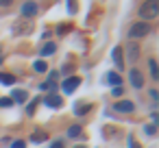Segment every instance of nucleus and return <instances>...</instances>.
I'll list each match as a JSON object with an SVG mask.
<instances>
[{
    "label": "nucleus",
    "mask_w": 159,
    "mask_h": 148,
    "mask_svg": "<svg viewBox=\"0 0 159 148\" xmlns=\"http://www.w3.org/2000/svg\"><path fill=\"white\" fill-rule=\"evenodd\" d=\"M159 16V0H146L139 9V18L142 22H148V20H155Z\"/></svg>",
    "instance_id": "1"
},
{
    "label": "nucleus",
    "mask_w": 159,
    "mask_h": 148,
    "mask_svg": "<svg viewBox=\"0 0 159 148\" xmlns=\"http://www.w3.org/2000/svg\"><path fill=\"white\" fill-rule=\"evenodd\" d=\"M148 33H150V24L148 22H135L131 26V31H129V37H131V42H137V39L146 37Z\"/></svg>",
    "instance_id": "2"
},
{
    "label": "nucleus",
    "mask_w": 159,
    "mask_h": 148,
    "mask_svg": "<svg viewBox=\"0 0 159 148\" xmlns=\"http://www.w3.org/2000/svg\"><path fill=\"white\" fill-rule=\"evenodd\" d=\"M139 46H137V42H129L126 44V59H129V63H135L137 59H139Z\"/></svg>",
    "instance_id": "3"
},
{
    "label": "nucleus",
    "mask_w": 159,
    "mask_h": 148,
    "mask_svg": "<svg viewBox=\"0 0 159 148\" xmlns=\"http://www.w3.org/2000/svg\"><path fill=\"white\" fill-rule=\"evenodd\" d=\"M129 78H131V85H133L135 89H142V85H144V74H142L137 68H133V70L129 72Z\"/></svg>",
    "instance_id": "4"
},
{
    "label": "nucleus",
    "mask_w": 159,
    "mask_h": 148,
    "mask_svg": "<svg viewBox=\"0 0 159 148\" xmlns=\"http://www.w3.org/2000/svg\"><path fill=\"white\" fill-rule=\"evenodd\" d=\"M79 85H81V78H79V76H70V78H66V81L61 83V87H63L66 94H72Z\"/></svg>",
    "instance_id": "5"
},
{
    "label": "nucleus",
    "mask_w": 159,
    "mask_h": 148,
    "mask_svg": "<svg viewBox=\"0 0 159 148\" xmlns=\"http://www.w3.org/2000/svg\"><path fill=\"white\" fill-rule=\"evenodd\" d=\"M44 102H46V107H50V109H59V107L63 105L61 96H57V94H48V96L44 98Z\"/></svg>",
    "instance_id": "6"
},
{
    "label": "nucleus",
    "mask_w": 159,
    "mask_h": 148,
    "mask_svg": "<svg viewBox=\"0 0 159 148\" xmlns=\"http://www.w3.org/2000/svg\"><path fill=\"white\" fill-rule=\"evenodd\" d=\"M22 16H24V18L37 16V2H24V5H22Z\"/></svg>",
    "instance_id": "7"
},
{
    "label": "nucleus",
    "mask_w": 159,
    "mask_h": 148,
    "mask_svg": "<svg viewBox=\"0 0 159 148\" xmlns=\"http://www.w3.org/2000/svg\"><path fill=\"white\" fill-rule=\"evenodd\" d=\"M135 109V105L131 102V100H120V102H116V111L118 113H131Z\"/></svg>",
    "instance_id": "8"
},
{
    "label": "nucleus",
    "mask_w": 159,
    "mask_h": 148,
    "mask_svg": "<svg viewBox=\"0 0 159 148\" xmlns=\"http://www.w3.org/2000/svg\"><path fill=\"white\" fill-rule=\"evenodd\" d=\"M111 57H113V61H116V65H118V68H122V65H124V61H122V48H120V46H118V48H113V55H111Z\"/></svg>",
    "instance_id": "9"
},
{
    "label": "nucleus",
    "mask_w": 159,
    "mask_h": 148,
    "mask_svg": "<svg viewBox=\"0 0 159 148\" xmlns=\"http://www.w3.org/2000/svg\"><path fill=\"white\" fill-rule=\"evenodd\" d=\"M29 98V94L24 92V89H13V98L11 100H18V102H24Z\"/></svg>",
    "instance_id": "10"
},
{
    "label": "nucleus",
    "mask_w": 159,
    "mask_h": 148,
    "mask_svg": "<svg viewBox=\"0 0 159 148\" xmlns=\"http://www.w3.org/2000/svg\"><path fill=\"white\" fill-rule=\"evenodd\" d=\"M0 83H2V85H13V83H16V76H13V74L0 72Z\"/></svg>",
    "instance_id": "11"
},
{
    "label": "nucleus",
    "mask_w": 159,
    "mask_h": 148,
    "mask_svg": "<svg viewBox=\"0 0 159 148\" xmlns=\"http://www.w3.org/2000/svg\"><path fill=\"white\" fill-rule=\"evenodd\" d=\"M148 70H150V76H152V78H159V68H157V61H155V59L148 61Z\"/></svg>",
    "instance_id": "12"
},
{
    "label": "nucleus",
    "mask_w": 159,
    "mask_h": 148,
    "mask_svg": "<svg viewBox=\"0 0 159 148\" xmlns=\"http://www.w3.org/2000/svg\"><path fill=\"white\" fill-rule=\"evenodd\" d=\"M107 83H111L113 87H118V85H120V74H116V72H109V74H107Z\"/></svg>",
    "instance_id": "13"
},
{
    "label": "nucleus",
    "mask_w": 159,
    "mask_h": 148,
    "mask_svg": "<svg viewBox=\"0 0 159 148\" xmlns=\"http://www.w3.org/2000/svg\"><path fill=\"white\" fill-rule=\"evenodd\" d=\"M31 139H33V141L37 144V141H46V139H48V135H46V131H35Z\"/></svg>",
    "instance_id": "14"
},
{
    "label": "nucleus",
    "mask_w": 159,
    "mask_h": 148,
    "mask_svg": "<svg viewBox=\"0 0 159 148\" xmlns=\"http://www.w3.org/2000/svg\"><path fill=\"white\" fill-rule=\"evenodd\" d=\"M87 111H89V105H85V102H79V105H76V109H74V113H76V115H85Z\"/></svg>",
    "instance_id": "15"
},
{
    "label": "nucleus",
    "mask_w": 159,
    "mask_h": 148,
    "mask_svg": "<svg viewBox=\"0 0 159 148\" xmlns=\"http://www.w3.org/2000/svg\"><path fill=\"white\" fill-rule=\"evenodd\" d=\"M52 52H55V44H46V46L42 48V55H44V57H50Z\"/></svg>",
    "instance_id": "16"
},
{
    "label": "nucleus",
    "mask_w": 159,
    "mask_h": 148,
    "mask_svg": "<svg viewBox=\"0 0 159 148\" xmlns=\"http://www.w3.org/2000/svg\"><path fill=\"white\" fill-rule=\"evenodd\" d=\"M33 68H35V72H46V68H48V65H46V61H35V65H33Z\"/></svg>",
    "instance_id": "17"
},
{
    "label": "nucleus",
    "mask_w": 159,
    "mask_h": 148,
    "mask_svg": "<svg viewBox=\"0 0 159 148\" xmlns=\"http://www.w3.org/2000/svg\"><path fill=\"white\" fill-rule=\"evenodd\" d=\"M68 135H70V137H79V135H81V126H70V128H68Z\"/></svg>",
    "instance_id": "18"
},
{
    "label": "nucleus",
    "mask_w": 159,
    "mask_h": 148,
    "mask_svg": "<svg viewBox=\"0 0 159 148\" xmlns=\"http://www.w3.org/2000/svg\"><path fill=\"white\" fill-rule=\"evenodd\" d=\"M11 105H13L11 98H0V107H11Z\"/></svg>",
    "instance_id": "19"
},
{
    "label": "nucleus",
    "mask_w": 159,
    "mask_h": 148,
    "mask_svg": "<svg viewBox=\"0 0 159 148\" xmlns=\"http://www.w3.org/2000/svg\"><path fill=\"white\" fill-rule=\"evenodd\" d=\"M37 102H39V100L35 98V100H33V102L29 105V115H33V113H35V107H37Z\"/></svg>",
    "instance_id": "20"
},
{
    "label": "nucleus",
    "mask_w": 159,
    "mask_h": 148,
    "mask_svg": "<svg viewBox=\"0 0 159 148\" xmlns=\"http://www.w3.org/2000/svg\"><path fill=\"white\" fill-rule=\"evenodd\" d=\"M11 148H26V144H24L22 139H18V141H13V144H11Z\"/></svg>",
    "instance_id": "21"
},
{
    "label": "nucleus",
    "mask_w": 159,
    "mask_h": 148,
    "mask_svg": "<svg viewBox=\"0 0 159 148\" xmlns=\"http://www.w3.org/2000/svg\"><path fill=\"white\" fill-rule=\"evenodd\" d=\"M122 92H124V89H122V87H120V85H118V87H113V89H111V94H113V96H122Z\"/></svg>",
    "instance_id": "22"
},
{
    "label": "nucleus",
    "mask_w": 159,
    "mask_h": 148,
    "mask_svg": "<svg viewBox=\"0 0 159 148\" xmlns=\"http://www.w3.org/2000/svg\"><path fill=\"white\" fill-rule=\"evenodd\" d=\"M11 5H13V0H0V7H5V9L11 7Z\"/></svg>",
    "instance_id": "23"
},
{
    "label": "nucleus",
    "mask_w": 159,
    "mask_h": 148,
    "mask_svg": "<svg viewBox=\"0 0 159 148\" xmlns=\"http://www.w3.org/2000/svg\"><path fill=\"white\" fill-rule=\"evenodd\" d=\"M50 148H63V141H61V139H55V141H52V146H50Z\"/></svg>",
    "instance_id": "24"
},
{
    "label": "nucleus",
    "mask_w": 159,
    "mask_h": 148,
    "mask_svg": "<svg viewBox=\"0 0 159 148\" xmlns=\"http://www.w3.org/2000/svg\"><path fill=\"white\" fill-rule=\"evenodd\" d=\"M129 148H139V146H137V141H135L133 137H129Z\"/></svg>",
    "instance_id": "25"
},
{
    "label": "nucleus",
    "mask_w": 159,
    "mask_h": 148,
    "mask_svg": "<svg viewBox=\"0 0 159 148\" xmlns=\"http://www.w3.org/2000/svg\"><path fill=\"white\" fill-rule=\"evenodd\" d=\"M146 133L152 135V133H155V124H148V126H146Z\"/></svg>",
    "instance_id": "26"
},
{
    "label": "nucleus",
    "mask_w": 159,
    "mask_h": 148,
    "mask_svg": "<svg viewBox=\"0 0 159 148\" xmlns=\"http://www.w3.org/2000/svg\"><path fill=\"white\" fill-rule=\"evenodd\" d=\"M0 63H2V48H0Z\"/></svg>",
    "instance_id": "27"
}]
</instances>
